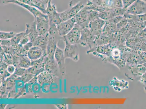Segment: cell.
I'll return each instance as SVG.
<instances>
[{"label":"cell","mask_w":146,"mask_h":109,"mask_svg":"<svg viewBox=\"0 0 146 109\" xmlns=\"http://www.w3.org/2000/svg\"><path fill=\"white\" fill-rule=\"evenodd\" d=\"M35 20L39 35H48L50 28V22L47 15L42 13L35 18Z\"/></svg>","instance_id":"obj_1"},{"label":"cell","mask_w":146,"mask_h":109,"mask_svg":"<svg viewBox=\"0 0 146 109\" xmlns=\"http://www.w3.org/2000/svg\"><path fill=\"white\" fill-rule=\"evenodd\" d=\"M50 1L46 9V14L49 19L50 25L57 26L62 22L60 18V13L57 11L56 6L55 4H52Z\"/></svg>","instance_id":"obj_2"},{"label":"cell","mask_w":146,"mask_h":109,"mask_svg":"<svg viewBox=\"0 0 146 109\" xmlns=\"http://www.w3.org/2000/svg\"><path fill=\"white\" fill-rule=\"evenodd\" d=\"M125 13L133 15L146 14V2L143 0H136L126 9Z\"/></svg>","instance_id":"obj_3"},{"label":"cell","mask_w":146,"mask_h":109,"mask_svg":"<svg viewBox=\"0 0 146 109\" xmlns=\"http://www.w3.org/2000/svg\"><path fill=\"white\" fill-rule=\"evenodd\" d=\"M82 29L80 26L76 24L71 31L63 37L64 40L67 41L71 44H79Z\"/></svg>","instance_id":"obj_4"},{"label":"cell","mask_w":146,"mask_h":109,"mask_svg":"<svg viewBox=\"0 0 146 109\" xmlns=\"http://www.w3.org/2000/svg\"><path fill=\"white\" fill-rule=\"evenodd\" d=\"M96 37L88 28L82 29L79 44L83 47L88 46L91 49L93 48Z\"/></svg>","instance_id":"obj_5"},{"label":"cell","mask_w":146,"mask_h":109,"mask_svg":"<svg viewBox=\"0 0 146 109\" xmlns=\"http://www.w3.org/2000/svg\"><path fill=\"white\" fill-rule=\"evenodd\" d=\"M65 42V47L64 50L65 59L70 58L75 62H78L79 60V51L78 44H71L67 41Z\"/></svg>","instance_id":"obj_6"},{"label":"cell","mask_w":146,"mask_h":109,"mask_svg":"<svg viewBox=\"0 0 146 109\" xmlns=\"http://www.w3.org/2000/svg\"><path fill=\"white\" fill-rule=\"evenodd\" d=\"M43 63L45 70L53 76L60 77L61 75L59 66L55 59H51L47 55L44 56Z\"/></svg>","instance_id":"obj_7"},{"label":"cell","mask_w":146,"mask_h":109,"mask_svg":"<svg viewBox=\"0 0 146 109\" xmlns=\"http://www.w3.org/2000/svg\"><path fill=\"white\" fill-rule=\"evenodd\" d=\"M76 24L75 17L60 23L57 26L59 35L62 37H64L71 31Z\"/></svg>","instance_id":"obj_8"},{"label":"cell","mask_w":146,"mask_h":109,"mask_svg":"<svg viewBox=\"0 0 146 109\" xmlns=\"http://www.w3.org/2000/svg\"><path fill=\"white\" fill-rule=\"evenodd\" d=\"M85 5L80 2L75 6L70 7L64 11L60 13V17L62 22L68 20L75 17L77 13L84 7Z\"/></svg>","instance_id":"obj_9"},{"label":"cell","mask_w":146,"mask_h":109,"mask_svg":"<svg viewBox=\"0 0 146 109\" xmlns=\"http://www.w3.org/2000/svg\"><path fill=\"white\" fill-rule=\"evenodd\" d=\"M106 23V21L99 18L90 22L88 28L94 36H98L102 34L103 28Z\"/></svg>","instance_id":"obj_10"},{"label":"cell","mask_w":146,"mask_h":109,"mask_svg":"<svg viewBox=\"0 0 146 109\" xmlns=\"http://www.w3.org/2000/svg\"><path fill=\"white\" fill-rule=\"evenodd\" d=\"M76 24L82 29L88 28L90 21L89 20L88 10L84 7L77 13L75 16Z\"/></svg>","instance_id":"obj_11"},{"label":"cell","mask_w":146,"mask_h":109,"mask_svg":"<svg viewBox=\"0 0 146 109\" xmlns=\"http://www.w3.org/2000/svg\"><path fill=\"white\" fill-rule=\"evenodd\" d=\"M54 59L59 66L61 75L64 76L66 73L65 67V56L64 51L57 47L54 54Z\"/></svg>","instance_id":"obj_12"},{"label":"cell","mask_w":146,"mask_h":109,"mask_svg":"<svg viewBox=\"0 0 146 109\" xmlns=\"http://www.w3.org/2000/svg\"><path fill=\"white\" fill-rule=\"evenodd\" d=\"M25 31L28 35L30 42H34L39 36L37 31L35 20L31 23L26 24Z\"/></svg>","instance_id":"obj_13"},{"label":"cell","mask_w":146,"mask_h":109,"mask_svg":"<svg viewBox=\"0 0 146 109\" xmlns=\"http://www.w3.org/2000/svg\"><path fill=\"white\" fill-rule=\"evenodd\" d=\"M48 41V34L46 36L39 35L33 43L35 46L38 47L43 50V56L47 55V47Z\"/></svg>","instance_id":"obj_14"},{"label":"cell","mask_w":146,"mask_h":109,"mask_svg":"<svg viewBox=\"0 0 146 109\" xmlns=\"http://www.w3.org/2000/svg\"><path fill=\"white\" fill-rule=\"evenodd\" d=\"M53 76L50 73L45 70L37 76L38 82L41 86L46 84H51L54 81Z\"/></svg>","instance_id":"obj_15"},{"label":"cell","mask_w":146,"mask_h":109,"mask_svg":"<svg viewBox=\"0 0 146 109\" xmlns=\"http://www.w3.org/2000/svg\"><path fill=\"white\" fill-rule=\"evenodd\" d=\"M43 55V50L38 47L33 46L27 51V56L31 60L39 59Z\"/></svg>","instance_id":"obj_16"},{"label":"cell","mask_w":146,"mask_h":109,"mask_svg":"<svg viewBox=\"0 0 146 109\" xmlns=\"http://www.w3.org/2000/svg\"><path fill=\"white\" fill-rule=\"evenodd\" d=\"M10 3L15 4L18 5V6H21L26 9L30 13H31L34 16L35 18L38 16L39 15L43 13L41 12L40 11L38 10L35 7H34L26 4L22 3L19 2L18 1H11L9 3Z\"/></svg>","instance_id":"obj_17"},{"label":"cell","mask_w":146,"mask_h":109,"mask_svg":"<svg viewBox=\"0 0 146 109\" xmlns=\"http://www.w3.org/2000/svg\"><path fill=\"white\" fill-rule=\"evenodd\" d=\"M116 32H117V25L109 21H106L105 24L103 28L102 33L105 35L110 36Z\"/></svg>","instance_id":"obj_18"},{"label":"cell","mask_w":146,"mask_h":109,"mask_svg":"<svg viewBox=\"0 0 146 109\" xmlns=\"http://www.w3.org/2000/svg\"><path fill=\"white\" fill-rule=\"evenodd\" d=\"M45 71L44 63L37 64L27 69V72L33 74L34 76H37L41 72Z\"/></svg>","instance_id":"obj_19"},{"label":"cell","mask_w":146,"mask_h":109,"mask_svg":"<svg viewBox=\"0 0 146 109\" xmlns=\"http://www.w3.org/2000/svg\"><path fill=\"white\" fill-rule=\"evenodd\" d=\"M111 37L105 35L102 33L100 35L96 37L95 40V47L108 44L111 42Z\"/></svg>","instance_id":"obj_20"},{"label":"cell","mask_w":146,"mask_h":109,"mask_svg":"<svg viewBox=\"0 0 146 109\" xmlns=\"http://www.w3.org/2000/svg\"><path fill=\"white\" fill-rule=\"evenodd\" d=\"M30 5L36 8L41 12L46 14L47 6L45 5L41 0H30Z\"/></svg>","instance_id":"obj_21"},{"label":"cell","mask_w":146,"mask_h":109,"mask_svg":"<svg viewBox=\"0 0 146 109\" xmlns=\"http://www.w3.org/2000/svg\"><path fill=\"white\" fill-rule=\"evenodd\" d=\"M31 66V60L27 56H19V67L28 69Z\"/></svg>","instance_id":"obj_22"},{"label":"cell","mask_w":146,"mask_h":109,"mask_svg":"<svg viewBox=\"0 0 146 109\" xmlns=\"http://www.w3.org/2000/svg\"><path fill=\"white\" fill-rule=\"evenodd\" d=\"M14 50V54L21 56H27V52L24 49L23 46L20 44L13 46Z\"/></svg>","instance_id":"obj_23"},{"label":"cell","mask_w":146,"mask_h":109,"mask_svg":"<svg viewBox=\"0 0 146 109\" xmlns=\"http://www.w3.org/2000/svg\"><path fill=\"white\" fill-rule=\"evenodd\" d=\"M16 33L14 32H3L1 31L0 32V39L1 40L11 39L14 37Z\"/></svg>","instance_id":"obj_24"},{"label":"cell","mask_w":146,"mask_h":109,"mask_svg":"<svg viewBox=\"0 0 146 109\" xmlns=\"http://www.w3.org/2000/svg\"><path fill=\"white\" fill-rule=\"evenodd\" d=\"M25 34V31L16 34L12 39H11L12 46L19 44L21 39Z\"/></svg>","instance_id":"obj_25"},{"label":"cell","mask_w":146,"mask_h":109,"mask_svg":"<svg viewBox=\"0 0 146 109\" xmlns=\"http://www.w3.org/2000/svg\"><path fill=\"white\" fill-rule=\"evenodd\" d=\"M34 76L30 73H26L24 75L19 77H17V79L23 82L24 83H28Z\"/></svg>","instance_id":"obj_26"},{"label":"cell","mask_w":146,"mask_h":109,"mask_svg":"<svg viewBox=\"0 0 146 109\" xmlns=\"http://www.w3.org/2000/svg\"><path fill=\"white\" fill-rule=\"evenodd\" d=\"M88 10L89 20L90 22L99 18V13L98 12L93 10Z\"/></svg>","instance_id":"obj_27"},{"label":"cell","mask_w":146,"mask_h":109,"mask_svg":"<svg viewBox=\"0 0 146 109\" xmlns=\"http://www.w3.org/2000/svg\"><path fill=\"white\" fill-rule=\"evenodd\" d=\"M26 73H27V69L19 67H16L15 71L14 74L17 76L19 77L24 75Z\"/></svg>","instance_id":"obj_28"},{"label":"cell","mask_w":146,"mask_h":109,"mask_svg":"<svg viewBox=\"0 0 146 109\" xmlns=\"http://www.w3.org/2000/svg\"><path fill=\"white\" fill-rule=\"evenodd\" d=\"M30 42V39L29 38L28 35L26 34L25 31V34H24L23 36L22 39L20 42L19 44H20L22 46H23L28 43Z\"/></svg>","instance_id":"obj_29"},{"label":"cell","mask_w":146,"mask_h":109,"mask_svg":"<svg viewBox=\"0 0 146 109\" xmlns=\"http://www.w3.org/2000/svg\"><path fill=\"white\" fill-rule=\"evenodd\" d=\"M136 1V0H122L123 5V8L126 10Z\"/></svg>","instance_id":"obj_30"},{"label":"cell","mask_w":146,"mask_h":109,"mask_svg":"<svg viewBox=\"0 0 146 109\" xmlns=\"http://www.w3.org/2000/svg\"><path fill=\"white\" fill-rule=\"evenodd\" d=\"M124 18V16H118L114 17V18L111 19L107 21H109V22L115 24V25H117Z\"/></svg>","instance_id":"obj_31"},{"label":"cell","mask_w":146,"mask_h":109,"mask_svg":"<svg viewBox=\"0 0 146 109\" xmlns=\"http://www.w3.org/2000/svg\"><path fill=\"white\" fill-rule=\"evenodd\" d=\"M19 56L13 54V64L16 67H19Z\"/></svg>","instance_id":"obj_32"},{"label":"cell","mask_w":146,"mask_h":109,"mask_svg":"<svg viewBox=\"0 0 146 109\" xmlns=\"http://www.w3.org/2000/svg\"><path fill=\"white\" fill-rule=\"evenodd\" d=\"M1 46L10 47L12 46L11 39L1 40Z\"/></svg>","instance_id":"obj_33"},{"label":"cell","mask_w":146,"mask_h":109,"mask_svg":"<svg viewBox=\"0 0 146 109\" xmlns=\"http://www.w3.org/2000/svg\"><path fill=\"white\" fill-rule=\"evenodd\" d=\"M16 67L13 64L9 65L7 68V71L11 75L14 74L15 71Z\"/></svg>","instance_id":"obj_34"},{"label":"cell","mask_w":146,"mask_h":109,"mask_svg":"<svg viewBox=\"0 0 146 109\" xmlns=\"http://www.w3.org/2000/svg\"><path fill=\"white\" fill-rule=\"evenodd\" d=\"M114 8H123V5L122 0H115L114 4Z\"/></svg>","instance_id":"obj_35"},{"label":"cell","mask_w":146,"mask_h":109,"mask_svg":"<svg viewBox=\"0 0 146 109\" xmlns=\"http://www.w3.org/2000/svg\"><path fill=\"white\" fill-rule=\"evenodd\" d=\"M82 0H71L69 3V7L75 6L81 2Z\"/></svg>","instance_id":"obj_36"},{"label":"cell","mask_w":146,"mask_h":109,"mask_svg":"<svg viewBox=\"0 0 146 109\" xmlns=\"http://www.w3.org/2000/svg\"><path fill=\"white\" fill-rule=\"evenodd\" d=\"M33 46H34V45H33V43L31 42L28 43L26 44V45H23V46L24 49L27 52L29 49L31 48Z\"/></svg>","instance_id":"obj_37"},{"label":"cell","mask_w":146,"mask_h":109,"mask_svg":"<svg viewBox=\"0 0 146 109\" xmlns=\"http://www.w3.org/2000/svg\"><path fill=\"white\" fill-rule=\"evenodd\" d=\"M140 35V37H146V27L145 28L143 29V31L141 32Z\"/></svg>","instance_id":"obj_38"},{"label":"cell","mask_w":146,"mask_h":109,"mask_svg":"<svg viewBox=\"0 0 146 109\" xmlns=\"http://www.w3.org/2000/svg\"><path fill=\"white\" fill-rule=\"evenodd\" d=\"M56 106L59 108L65 109L67 108V105L66 104H56Z\"/></svg>","instance_id":"obj_39"},{"label":"cell","mask_w":146,"mask_h":109,"mask_svg":"<svg viewBox=\"0 0 146 109\" xmlns=\"http://www.w3.org/2000/svg\"><path fill=\"white\" fill-rule=\"evenodd\" d=\"M42 2H43L44 4L47 7L48 3L50 2V0H41Z\"/></svg>","instance_id":"obj_40"},{"label":"cell","mask_w":146,"mask_h":109,"mask_svg":"<svg viewBox=\"0 0 146 109\" xmlns=\"http://www.w3.org/2000/svg\"><path fill=\"white\" fill-rule=\"evenodd\" d=\"M3 105V106H1V109H3V108H4L5 107H6V104H2Z\"/></svg>","instance_id":"obj_41"},{"label":"cell","mask_w":146,"mask_h":109,"mask_svg":"<svg viewBox=\"0 0 146 109\" xmlns=\"http://www.w3.org/2000/svg\"><path fill=\"white\" fill-rule=\"evenodd\" d=\"M143 1H144V2H146V0H143Z\"/></svg>","instance_id":"obj_42"},{"label":"cell","mask_w":146,"mask_h":109,"mask_svg":"<svg viewBox=\"0 0 146 109\" xmlns=\"http://www.w3.org/2000/svg\"><path fill=\"white\" fill-rule=\"evenodd\" d=\"M52 0H50V1H51V2H52Z\"/></svg>","instance_id":"obj_43"}]
</instances>
